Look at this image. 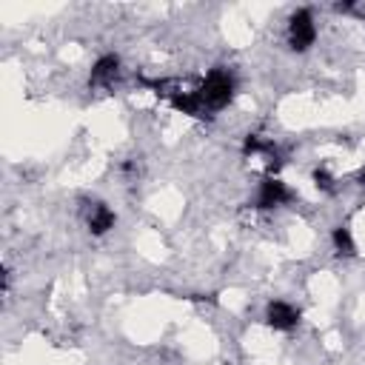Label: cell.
<instances>
[{
    "label": "cell",
    "instance_id": "6da1fadb",
    "mask_svg": "<svg viewBox=\"0 0 365 365\" xmlns=\"http://www.w3.org/2000/svg\"><path fill=\"white\" fill-rule=\"evenodd\" d=\"M197 97H200L202 111H220V108H225L231 103V97H234V77L228 71H222V68L211 71L205 77V83L197 88Z\"/></svg>",
    "mask_w": 365,
    "mask_h": 365
},
{
    "label": "cell",
    "instance_id": "7a4b0ae2",
    "mask_svg": "<svg viewBox=\"0 0 365 365\" xmlns=\"http://www.w3.org/2000/svg\"><path fill=\"white\" fill-rule=\"evenodd\" d=\"M317 40V26H314V17L308 9H299L291 14L288 20V43L294 51H305L311 43Z\"/></svg>",
    "mask_w": 365,
    "mask_h": 365
},
{
    "label": "cell",
    "instance_id": "3957f363",
    "mask_svg": "<svg viewBox=\"0 0 365 365\" xmlns=\"http://www.w3.org/2000/svg\"><path fill=\"white\" fill-rule=\"evenodd\" d=\"M265 322H268L271 328H277V331H291V328L299 322V311H297L294 305L277 299V302H271V305L265 308Z\"/></svg>",
    "mask_w": 365,
    "mask_h": 365
},
{
    "label": "cell",
    "instance_id": "277c9868",
    "mask_svg": "<svg viewBox=\"0 0 365 365\" xmlns=\"http://www.w3.org/2000/svg\"><path fill=\"white\" fill-rule=\"evenodd\" d=\"M288 197H291V194H288L285 182L268 177V180H262V185H259V191H257V208H274V205H282V202H288Z\"/></svg>",
    "mask_w": 365,
    "mask_h": 365
},
{
    "label": "cell",
    "instance_id": "5b68a950",
    "mask_svg": "<svg viewBox=\"0 0 365 365\" xmlns=\"http://www.w3.org/2000/svg\"><path fill=\"white\" fill-rule=\"evenodd\" d=\"M117 71H120V57L117 54H103L91 68V83L94 86H108L117 77Z\"/></svg>",
    "mask_w": 365,
    "mask_h": 365
},
{
    "label": "cell",
    "instance_id": "8992f818",
    "mask_svg": "<svg viewBox=\"0 0 365 365\" xmlns=\"http://www.w3.org/2000/svg\"><path fill=\"white\" fill-rule=\"evenodd\" d=\"M88 228H91V234H106L108 228H114V211L108 205L97 202L88 214Z\"/></svg>",
    "mask_w": 365,
    "mask_h": 365
},
{
    "label": "cell",
    "instance_id": "52a82bcc",
    "mask_svg": "<svg viewBox=\"0 0 365 365\" xmlns=\"http://www.w3.org/2000/svg\"><path fill=\"white\" fill-rule=\"evenodd\" d=\"M334 248H336V254L339 257H354L356 254V245H354V237H351V231L348 228H334Z\"/></svg>",
    "mask_w": 365,
    "mask_h": 365
},
{
    "label": "cell",
    "instance_id": "ba28073f",
    "mask_svg": "<svg viewBox=\"0 0 365 365\" xmlns=\"http://www.w3.org/2000/svg\"><path fill=\"white\" fill-rule=\"evenodd\" d=\"M314 182H317V188H322V191H331V188H334V180H331L328 171H314Z\"/></svg>",
    "mask_w": 365,
    "mask_h": 365
},
{
    "label": "cell",
    "instance_id": "9c48e42d",
    "mask_svg": "<svg viewBox=\"0 0 365 365\" xmlns=\"http://www.w3.org/2000/svg\"><path fill=\"white\" fill-rule=\"evenodd\" d=\"M362 182H365V168H362Z\"/></svg>",
    "mask_w": 365,
    "mask_h": 365
}]
</instances>
